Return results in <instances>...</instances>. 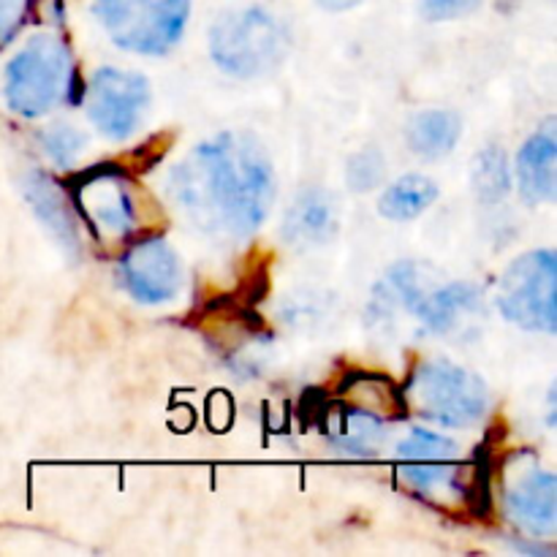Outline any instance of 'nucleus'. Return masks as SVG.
<instances>
[{"label":"nucleus","mask_w":557,"mask_h":557,"mask_svg":"<svg viewBox=\"0 0 557 557\" xmlns=\"http://www.w3.org/2000/svg\"><path fill=\"white\" fill-rule=\"evenodd\" d=\"M275 188L264 145L245 131H223L196 145L166 180L180 215L218 243L253 237L275 205Z\"/></svg>","instance_id":"nucleus-1"},{"label":"nucleus","mask_w":557,"mask_h":557,"mask_svg":"<svg viewBox=\"0 0 557 557\" xmlns=\"http://www.w3.org/2000/svg\"><path fill=\"white\" fill-rule=\"evenodd\" d=\"M3 98L14 114L25 120L44 117L58 103L79 107L85 82L69 41L58 33H36L5 63Z\"/></svg>","instance_id":"nucleus-2"},{"label":"nucleus","mask_w":557,"mask_h":557,"mask_svg":"<svg viewBox=\"0 0 557 557\" xmlns=\"http://www.w3.org/2000/svg\"><path fill=\"white\" fill-rule=\"evenodd\" d=\"M373 305H381V319L406 310L430 335H449L462 313L482 310V292L473 283L438 281V275L419 261H400L379 283Z\"/></svg>","instance_id":"nucleus-3"},{"label":"nucleus","mask_w":557,"mask_h":557,"mask_svg":"<svg viewBox=\"0 0 557 557\" xmlns=\"http://www.w3.org/2000/svg\"><path fill=\"white\" fill-rule=\"evenodd\" d=\"M288 27L264 5L226 11L210 27V58L234 79H256L286 60Z\"/></svg>","instance_id":"nucleus-4"},{"label":"nucleus","mask_w":557,"mask_h":557,"mask_svg":"<svg viewBox=\"0 0 557 557\" xmlns=\"http://www.w3.org/2000/svg\"><path fill=\"white\" fill-rule=\"evenodd\" d=\"M71 210L98 243L123 245L141 228V205L134 177L120 163H96L65 183Z\"/></svg>","instance_id":"nucleus-5"},{"label":"nucleus","mask_w":557,"mask_h":557,"mask_svg":"<svg viewBox=\"0 0 557 557\" xmlns=\"http://www.w3.org/2000/svg\"><path fill=\"white\" fill-rule=\"evenodd\" d=\"M408 411L438 428H471L490 408L487 384L455 362H424L403 386Z\"/></svg>","instance_id":"nucleus-6"},{"label":"nucleus","mask_w":557,"mask_h":557,"mask_svg":"<svg viewBox=\"0 0 557 557\" xmlns=\"http://www.w3.org/2000/svg\"><path fill=\"white\" fill-rule=\"evenodd\" d=\"M92 14L117 49L161 58L183 38L190 0H96Z\"/></svg>","instance_id":"nucleus-7"},{"label":"nucleus","mask_w":557,"mask_h":557,"mask_svg":"<svg viewBox=\"0 0 557 557\" xmlns=\"http://www.w3.org/2000/svg\"><path fill=\"white\" fill-rule=\"evenodd\" d=\"M557 261L553 250H531L509 264L498 286L500 315L528 332H557Z\"/></svg>","instance_id":"nucleus-8"},{"label":"nucleus","mask_w":557,"mask_h":557,"mask_svg":"<svg viewBox=\"0 0 557 557\" xmlns=\"http://www.w3.org/2000/svg\"><path fill=\"white\" fill-rule=\"evenodd\" d=\"M87 117L101 136L125 141L139 131L150 107V85L141 74L125 69H98L85 85Z\"/></svg>","instance_id":"nucleus-9"},{"label":"nucleus","mask_w":557,"mask_h":557,"mask_svg":"<svg viewBox=\"0 0 557 557\" xmlns=\"http://www.w3.org/2000/svg\"><path fill=\"white\" fill-rule=\"evenodd\" d=\"M117 275L139 305H166L183 292L185 267L177 250L158 234L141 237L123 250Z\"/></svg>","instance_id":"nucleus-10"},{"label":"nucleus","mask_w":557,"mask_h":557,"mask_svg":"<svg viewBox=\"0 0 557 557\" xmlns=\"http://www.w3.org/2000/svg\"><path fill=\"white\" fill-rule=\"evenodd\" d=\"M506 515L520 531L533 539L555 536L557 528V479L553 471L531 466L515 473V482L506 487Z\"/></svg>","instance_id":"nucleus-11"},{"label":"nucleus","mask_w":557,"mask_h":557,"mask_svg":"<svg viewBox=\"0 0 557 557\" xmlns=\"http://www.w3.org/2000/svg\"><path fill=\"white\" fill-rule=\"evenodd\" d=\"M341 228V207L324 188H305L294 196L292 207L283 215V239L292 248L310 250L332 243Z\"/></svg>","instance_id":"nucleus-12"},{"label":"nucleus","mask_w":557,"mask_h":557,"mask_svg":"<svg viewBox=\"0 0 557 557\" xmlns=\"http://www.w3.org/2000/svg\"><path fill=\"white\" fill-rule=\"evenodd\" d=\"M517 183L522 199L531 207L549 205L557 196V136L555 120L549 117L517 156Z\"/></svg>","instance_id":"nucleus-13"},{"label":"nucleus","mask_w":557,"mask_h":557,"mask_svg":"<svg viewBox=\"0 0 557 557\" xmlns=\"http://www.w3.org/2000/svg\"><path fill=\"white\" fill-rule=\"evenodd\" d=\"M22 190H25L38 221L54 234V239L69 253H76L79 250V232H76L74 210H71L65 190H60V185H54V180L44 172H27Z\"/></svg>","instance_id":"nucleus-14"},{"label":"nucleus","mask_w":557,"mask_h":557,"mask_svg":"<svg viewBox=\"0 0 557 557\" xmlns=\"http://www.w3.org/2000/svg\"><path fill=\"white\" fill-rule=\"evenodd\" d=\"M326 438L348 457H373L386 441L384 419L341 400L335 403L332 419L326 422Z\"/></svg>","instance_id":"nucleus-15"},{"label":"nucleus","mask_w":557,"mask_h":557,"mask_svg":"<svg viewBox=\"0 0 557 557\" xmlns=\"http://www.w3.org/2000/svg\"><path fill=\"white\" fill-rule=\"evenodd\" d=\"M341 400L348 406L364 408L381 419L408 417L403 389H397L389 379L373 373H351L341 384Z\"/></svg>","instance_id":"nucleus-16"},{"label":"nucleus","mask_w":557,"mask_h":557,"mask_svg":"<svg viewBox=\"0 0 557 557\" xmlns=\"http://www.w3.org/2000/svg\"><path fill=\"white\" fill-rule=\"evenodd\" d=\"M408 147L419 158H444L462 136V120L449 109H428L408 123Z\"/></svg>","instance_id":"nucleus-17"},{"label":"nucleus","mask_w":557,"mask_h":557,"mask_svg":"<svg viewBox=\"0 0 557 557\" xmlns=\"http://www.w3.org/2000/svg\"><path fill=\"white\" fill-rule=\"evenodd\" d=\"M438 199V185L428 174H406L381 194L379 212L386 221L406 223L424 215Z\"/></svg>","instance_id":"nucleus-18"},{"label":"nucleus","mask_w":557,"mask_h":557,"mask_svg":"<svg viewBox=\"0 0 557 557\" xmlns=\"http://www.w3.org/2000/svg\"><path fill=\"white\" fill-rule=\"evenodd\" d=\"M471 183L484 205H498L511 194V166L504 147L487 145L473 158Z\"/></svg>","instance_id":"nucleus-19"},{"label":"nucleus","mask_w":557,"mask_h":557,"mask_svg":"<svg viewBox=\"0 0 557 557\" xmlns=\"http://www.w3.org/2000/svg\"><path fill=\"white\" fill-rule=\"evenodd\" d=\"M397 460L400 462H441L457 460V444L435 430L413 428L411 435L397 446Z\"/></svg>","instance_id":"nucleus-20"},{"label":"nucleus","mask_w":557,"mask_h":557,"mask_svg":"<svg viewBox=\"0 0 557 557\" xmlns=\"http://www.w3.org/2000/svg\"><path fill=\"white\" fill-rule=\"evenodd\" d=\"M38 145L54 166L71 169L85 150V134L69 123H52L38 131Z\"/></svg>","instance_id":"nucleus-21"},{"label":"nucleus","mask_w":557,"mask_h":557,"mask_svg":"<svg viewBox=\"0 0 557 557\" xmlns=\"http://www.w3.org/2000/svg\"><path fill=\"white\" fill-rule=\"evenodd\" d=\"M386 174V158L379 147H364L348 158L346 183L354 194H368L381 185Z\"/></svg>","instance_id":"nucleus-22"},{"label":"nucleus","mask_w":557,"mask_h":557,"mask_svg":"<svg viewBox=\"0 0 557 557\" xmlns=\"http://www.w3.org/2000/svg\"><path fill=\"white\" fill-rule=\"evenodd\" d=\"M484 0H424L422 14L430 22H449L460 20V16L473 14Z\"/></svg>","instance_id":"nucleus-23"},{"label":"nucleus","mask_w":557,"mask_h":557,"mask_svg":"<svg viewBox=\"0 0 557 557\" xmlns=\"http://www.w3.org/2000/svg\"><path fill=\"white\" fill-rule=\"evenodd\" d=\"M33 0H0V47L9 44L27 20Z\"/></svg>","instance_id":"nucleus-24"},{"label":"nucleus","mask_w":557,"mask_h":557,"mask_svg":"<svg viewBox=\"0 0 557 557\" xmlns=\"http://www.w3.org/2000/svg\"><path fill=\"white\" fill-rule=\"evenodd\" d=\"M315 3H319L324 11H330V14H343V11L357 9L362 0H315Z\"/></svg>","instance_id":"nucleus-25"}]
</instances>
